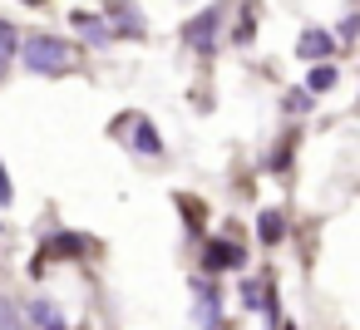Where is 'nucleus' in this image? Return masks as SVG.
I'll use <instances>...</instances> for the list:
<instances>
[{
	"label": "nucleus",
	"mask_w": 360,
	"mask_h": 330,
	"mask_svg": "<svg viewBox=\"0 0 360 330\" xmlns=\"http://www.w3.org/2000/svg\"><path fill=\"white\" fill-rule=\"evenodd\" d=\"M75 60H79V50L65 45V40H55V35H35V40H25V65L40 70V74H60V70H70Z\"/></svg>",
	"instance_id": "obj_1"
},
{
	"label": "nucleus",
	"mask_w": 360,
	"mask_h": 330,
	"mask_svg": "<svg viewBox=\"0 0 360 330\" xmlns=\"http://www.w3.org/2000/svg\"><path fill=\"white\" fill-rule=\"evenodd\" d=\"M207 266L212 271H242V246L237 242H207Z\"/></svg>",
	"instance_id": "obj_2"
},
{
	"label": "nucleus",
	"mask_w": 360,
	"mask_h": 330,
	"mask_svg": "<svg viewBox=\"0 0 360 330\" xmlns=\"http://www.w3.org/2000/svg\"><path fill=\"white\" fill-rule=\"evenodd\" d=\"M296 55H301V60H326V55H330V35H326V30H306L301 45H296Z\"/></svg>",
	"instance_id": "obj_3"
},
{
	"label": "nucleus",
	"mask_w": 360,
	"mask_h": 330,
	"mask_svg": "<svg viewBox=\"0 0 360 330\" xmlns=\"http://www.w3.org/2000/svg\"><path fill=\"white\" fill-rule=\"evenodd\" d=\"M30 320H35L40 330H70V325H65V315H60L55 305H45V301H35V305H30Z\"/></svg>",
	"instance_id": "obj_4"
},
{
	"label": "nucleus",
	"mask_w": 360,
	"mask_h": 330,
	"mask_svg": "<svg viewBox=\"0 0 360 330\" xmlns=\"http://www.w3.org/2000/svg\"><path fill=\"white\" fill-rule=\"evenodd\" d=\"M335 84V65H316L311 74H306V94H321V89H330Z\"/></svg>",
	"instance_id": "obj_5"
},
{
	"label": "nucleus",
	"mask_w": 360,
	"mask_h": 330,
	"mask_svg": "<svg viewBox=\"0 0 360 330\" xmlns=\"http://www.w3.org/2000/svg\"><path fill=\"white\" fill-rule=\"evenodd\" d=\"M55 251H75V256H84V237H70V232H60L55 242H45V256H55Z\"/></svg>",
	"instance_id": "obj_6"
},
{
	"label": "nucleus",
	"mask_w": 360,
	"mask_h": 330,
	"mask_svg": "<svg viewBox=\"0 0 360 330\" xmlns=\"http://www.w3.org/2000/svg\"><path fill=\"white\" fill-rule=\"evenodd\" d=\"M134 128H139V138H134V143H139V153H158V148H163V143L153 138V128H148L143 119H134Z\"/></svg>",
	"instance_id": "obj_7"
},
{
	"label": "nucleus",
	"mask_w": 360,
	"mask_h": 330,
	"mask_svg": "<svg viewBox=\"0 0 360 330\" xmlns=\"http://www.w3.org/2000/svg\"><path fill=\"white\" fill-rule=\"evenodd\" d=\"M281 237V212H262V242H276Z\"/></svg>",
	"instance_id": "obj_8"
},
{
	"label": "nucleus",
	"mask_w": 360,
	"mask_h": 330,
	"mask_svg": "<svg viewBox=\"0 0 360 330\" xmlns=\"http://www.w3.org/2000/svg\"><path fill=\"white\" fill-rule=\"evenodd\" d=\"M11 55H15V30L0 20V60H11Z\"/></svg>",
	"instance_id": "obj_9"
},
{
	"label": "nucleus",
	"mask_w": 360,
	"mask_h": 330,
	"mask_svg": "<svg viewBox=\"0 0 360 330\" xmlns=\"http://www.w3.org/2000/svg\"><path fill=\"white\" fill-rule=\"evenodd\" d=\"M0 202H11V178H6V168H0Z\"/></svg>",
	"instance_id": "obj_10"
},
{
	"label": "nucleus",
	"mask_w": 360,
	"mask_h": 330,
	"mask_svg": "<svg viewBox=\"0 0 360 330\" xmlns=\"http://www.w3.org/2000/svg\"><path fill=\"white\" fill-rule=\"evenodd\" d=\"M25 6H45V0H25Z\"/></svg>",
	"instance_id": "obj_11"
}]
</instances>
